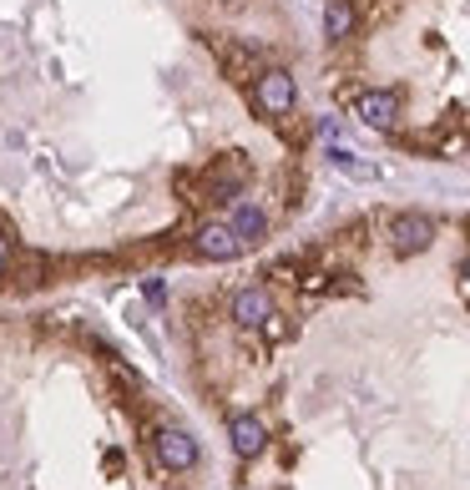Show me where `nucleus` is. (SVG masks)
Listing matches in <instances>:
<instances>
[{
  "label": "nucleus",
  "mask_w": 470,
  "mask_h": 490,
  "mask_svg": "<svg viewBox=\"0 0 470 490\" xmlns=\"http://www.w3.org/2000/svg\"><path fill=\"white\" fill-rule=\"evenodd\" d=\"M228 5H238V0H228Z\"/></svg>",
  "instance_id": "f3484780"
},
{
  "label": "nucleus",
  "mask_w": 470,
  "mask_h": 490,
  "mask_svg": "<svg viewBox=\"0 0 470 490\" xmlns=\"http://www.w3.org/2000/svg\"><path fill=\"white\" fill-rule=\"evenodd\" d=\"M243 182H248V157H243V152H238V157L213 162V167L203 173V188H207L203 203H238Z\"/></svg>",
  "instance_id": "f03ea898"
},
{
  "label": "nucleus",
  "mask_w": 470,
  "mask_h": 490,
  "mask_svg": "<svg viewBox=\"0 0 470 490\" xmlns=\"http://www.w3.org/2000/svg\"><path fill=\"white\" fill-rule=\"evenodd\" d=\"M354 26H360V5H354V0H329V5H324V36H329V41H349Z\"/></svg>",
  "instance_id": "9d476101"
},
{
  "label": "nucleus",
  "mask_w": 470,
  "mask_h": 490,
  "mask_svg": "<svg viewBox=\"0 0 470 490\" xmlns=\"http://www.w3.org/2000/svg\"><path fill=\"white\" fill-rule=\"evenodd\" d=\"M233 233L243 237V248H248V243H263V237H268V218H263V207L238 203V213H233Z\"/></svg>",
  "instance_id": "9b49d317"
},
{
  "label": "nucleus",
  "mask_w": 470,
  "mask_h": 490,
  "mask_svg": "<svg viewBox=\"0 0 470 490\" xmlns=\"http://www.w3.org/2000/svg\"><path fill=\"white\" fill-rule=\"evenodd\" d=\"M354 116L369 132H394V122H400V92H360L354 96Z\"/></svg>",
  "instance_id": "0eeeda50"
},
{
  "label": "nucleus",
  "mask_w": 470,
  "mask_h": 490,
  "mask_svg": "<svg viewBox=\"0 0 470 490\" xmlns=\"http://www.w3.org/2000/svg\"><path fill=\"white\" fill-rule=\"evenodd\" d=\"M142 293H147L152 303H162V299H167V284H162V278H147V284H142Z\"/></svg>",
  "instance_id": "2eb2a0df"
},
{
  "label": "nucleus",
  "mask_w": 470,
  "mask_h": 490,
  "mask_svg": "<svg viewBox=\"0 0 470 490\" xmlns=\"http://www.w3.org/2000/svg\"><path fill=\"white\" fill-rule=\"evenodd\" d=\"M192 248H198V258H207V263H228V258L243 253V237L233 233V222H203V228L192 233Z\"/></svg>",
  "instance_id": "39448f33"
},
{
  "label": "nucleus",
  "mask_w": 470,
  "mask_h": 490,
  "mask_svg": "<svg viewBox=\"0 0 470 490\" xmlns=\"http://www.w3.org/2000/svg\"><path fill=\"white\" fill-rule=\"evenodd\" d=\"M228 445H233L238 460H258L268 450L263 420H253V414H233V420H228Z\"/></svg>",
  "instance_id": "6e6552de"
},
{
  "label": "nucleus",
  "mask_w": 470,
  "mask_h": 490,
  "mask_svg": "<svg viewBox=\"0 0 470 490\" xmlns=\"http://www.w3.org/2000/svg\"><path fill=\"white\" fill-rule=\"evenodd\" d=\"M258 329H263V339H268V344H279V339H288V333H294V329H288V318H283L279 309H273V314H268L263 324H258Z\"/></svg>",
  "instance_id": "ddd939ff"
},
{
  "label": "nucleus",
  "mask_w": 470,
  "mask_h": 490,
  "mask_svg": "<svg viewBox=\"0 0 470 490\" xmlns=\"http://www.w3.org/2000/svg\"><path fill=\"white\" fill-rule=\"evenodd\" d=\"M329 162L339 167V173L360 177V182H375V177H379V167H375V162H360L354 152H344V147H329Z\"/></svg>",
  "instance_id": "f8f14e48"
},
{
  "label": "nucleus",
  "mask_w": 470,
  "mask_h": 490,
  "mask_svg": "<svg viewBox=\"0 0 470 490\" xmlns=\"http://www.w3.org/2000/svg\"><path fill=\"white\" fill-rule=\"evenodd\" d=\"M207 46H213V56L223 61V71L233 81H253L258 71H263V56L253 46H243V41H228V36H207Z\"/></svg>",
  "instance_id": "423d86ee"
},
{
  "label": "nucleus",
  "mask_w": 470,
  "mask_h": 490,
  "mask_svg": "<svg viewBox=\"0 0 470 490\" xmlns=\"http://www.w3.org/2000/svg\"><path fill=\"white\" fill-rule=\"evenodd\" d=\"M152 455H157V465L162 470H173V475H182V470H192L198 465V440H192L188 430H157L152 435Z\"/></svg>",
  "instance_id": "20e7f679"
},
{
  "label": "nucleus",
  "mask_w": 470,
  "mask_h": 490,
  "mask_svg": "<svg viewBox=\"0 0 470 490\" xmlns=\"http://www.w3.org/2000/svg\"><path fill=\"white\" fill-rule=\"evenodd\" d=\"M460 273H466V284H470V258H466V263H460Z\"/></svg>",
  "instance_id": "dca6fc26"
},
{
  "label": "nucleus",
  "mask_w": 470,
  "mask_h": 490,
  "mask_svg": "<svg viewBox=\"0 0 470 490\" xmlns=\"http://www.w3.org/2000/svg\"><path fill=\"white\" fill-rule=\"evenodd\" d=\"M268 314H273V293H268V288H243V293L233 299V318L243 324V329H258Z\"/></svg>",
  "instance_id": "1a4fd4ad"
},
{
  "label": "nucleus",
  "mask_w": 470,
  "mask_h": 490,
  "mask_svg": "<svg viewBox=\"0 0 470 490\" xmlns=\"http://www.w3.org/2000/svg\"><path fill=\"white\" fill-rule=\"evenodd\" d=\"M430 243H435V218H425V213H394L390 218V248L400 258L425 253Z\"/></svg>",
  "instance_id": "7ed1b4c3"
},
{
  "label": "nucleus",
  "mask_w": 470,
  "mask_h": 490,
  "mask_svg": "<svg viewBox=\"0 0 470 490\" xmlns=\"http://www.w3.org/2000/svg\"><path fill=\"white\" fill-rule=\"evenodd\" d=\"M11 253H16V243H11V233H5V228H0V273L11 269Z\"/></svg>",
  "instance_id": "4468645a"
},
{
  "label": "nucleus",
  "mask_w": 470,
  "mask_h": 490,
  "mask_svg": "<svg viewBox=\"0 0 470 490\" xmlns=\"http://www.w3.org/2000/svg\"><path fill=\"white\" fill-rule=\"evenodd\" d=\"M294 101H298V86L283 66H263V71L253 76V111H258V116L283 122V116L294 111Z\"/></svg>",
  "instance_id": "f257e3e1"
}]
</instances>
